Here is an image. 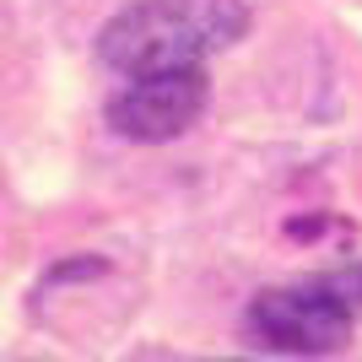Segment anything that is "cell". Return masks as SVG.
<instances>
[{"mask_svg": "<svg viewBox=\"0 0 362 362\" xmlns=\"http://www.w3.org/2000/svg\"><path fill=\"white\" fill-rule=\"evenodd\" d=\"M243 28V0H136L108 16V28L98 33V54L119 76L195 71L206 54L238 44Z\"/></svg>", "mask_w": 362, "mask_h": 362, "instance_id": "1", "label": "cell"}, {"mask_svg": "<svg viewBox=\"0 0 362 362\" xmlns=\"http://www.w3.org/2000/svg\"><path fill=\"white\" fill-rule=\"evenodd\" d=\"M243 330L265 351H287V357H330L346 346L351 335V303L330 281H308V287H265L243 308Z\"/></svg>", "mask_w": 362, "mask_h": 362, "instance_id": "2", "label": "cell"}, {"mask_svg": "<svg viewBox=\"0 0 362 362\" xmlns=\"http://www.w3.org/2000/svg\"><path fill=\"white\" fill-rule=\"evenodd\" d=\"M206 108V71H151L130 76L108 98V124L130 141H173Z\"/></svg>", "mask_w": 362, "mask_h": 362, "instance_id": "3", "label": "cell"}, {"mask_svg": "<svg viewBox=\"0 0 362 362\" xmlns=\"http://www.w3.org/2000/svg\"><path fill=\"white\" fill-rule=\"evenodd\" d=\"M330 287L341 292V298L351 303V308H362V265H351V271H341V276H330Z\"/></svg>", "mask_w": 362, "mask_h": 362, "instance_id": "4", "label": "cell"}, {"mask_svg": "<svg viewBox=\"0 0 362 362\" xmlns=\"http://www.w3.org/2000/svg\"><path fill=\"white\" fill-rule=\"evenodd\" d=\"M222 362H233V357H222Z\"/></svg>", "mask_w": 362, "mask_h": 362, "instance_id": "5", "label": "cell"}]
</instances>
